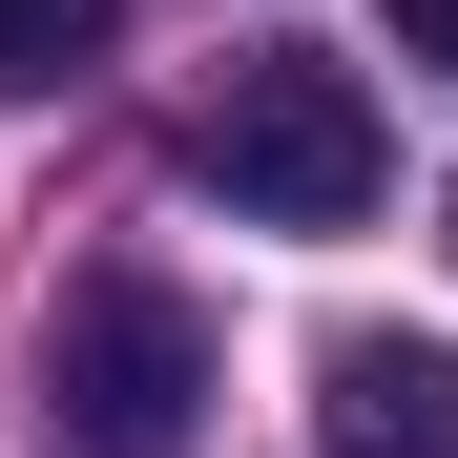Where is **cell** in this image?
<instances>
[{
    "label": "cell",
    "mask_w": 458,
    "mask_h": 458,
    "mask_svg": "<svg viewBox=\"0 0 458 458\" xmlns=\"http://www.w3.org/2000/svg\"><path fill=\"white\" fill-rule=\"evenodd\" d=\"M208 437V313L167 271H63L42 292V458H188Z\"/></svg>",
    "instance_id": "cell-1"
},
{
    "label": "cell",
    "mask_w": 458,
    "mask_h": 458,
    "mask_svg": "<svg viewBox=\"0 0 458 458\" xmlns=\"http://www.w3.org/2000/svg\"><path fill=\"white\" fill-rule=\"evenodd\" d=\"M188 167L250 208V229H354L375 188H396V125H375V84H354V63H292V42H250V63L188 105Z\"/></svg>",
    "instance_id": "cell-2"
},
{
    "label": "cell",
    "mask_w": 458,
    "mask_h": 458,
    "mask_svg": "<svg viewBox=\"0 0 458 458\" xmlns=\"http://www.w3.org/2000/svg\"><path fill=\"white\" fill-rule=\"evenodd\" d=\"M313 437L334 458H458V354L437 334H334L313 354Z\"/></svg>",
    "instance_id": "cell-3"
},
{
    "label": "cell",
    "mask_w": 458,
    "mask_h": 458,
    "mask_svg": "<svg viewBox=\"0 0 458 458\" xmlns=\"http://www.w3.org/2000/svg\"><path fill=\"white\" fill-rule=\"evenodd\" d=\"M105 42H125V0H0V105H42V84H84Z\"/></svg>",
    "instance_id": "cell-4"
},
{
    "label": "cell",
    "mask_w": 458,
    "mask_h": 458,
    "mask_svg": "<svg viewBox=\"0 0 458 458\" xmlns=\"http://www.w3.org/2000/svg\"><path fill=\"white\" fill-rule=\"evenodd\" d=\"M396 63H437V84H458V0H396Z\"/></svg>",
    "instance_id": "cell-5"
}]
</instances>
